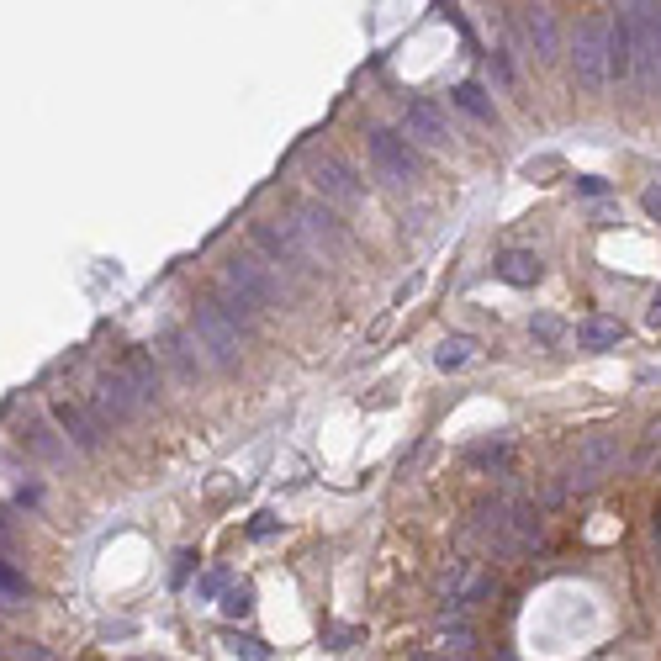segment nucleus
Here are the masks:
<instances>
[{
    "label": "nucleus",
    "mask_w": 661,
    "mask_h": 661,
    "mask_svg": "<svg viewBox=\"0 0 661 661\" xmlns=\"http://www.w3.org/2000/svg\"><path fill=\"white\" fill-rule=\"evenodd\" d=\"M609 32H614V16H587L577 27V48H572V75L582 90H598L609 85Z\"/></svg>",
    "instance_id": "4"
},
{
    "label": "nucleus",
    "mask_w": 661,
    "mask_h": 661,
    "mask_svg": "<svg viewBox=\"0 0 661 661\" xmlns=\"http://www.w3.org/2000/svg\"><path fill=\"white\" fill-rule=\"evenodd\" d=\"M529 334H535L540 344H556L566 328H561V318H550V312H535V318H529Z\"/></svg>",
    "instance_id": "27"
},
{
    "label": "nucleus",
    "mask_w": 661,
    "mask_h": 661,
    "mask_svg": "<svg viewBox=\"0 0 661 661\" xmlns=\"http://www.w3.org/2000/svg\"><path fill=\"white\" fill-rule=\"evenodd\" d=\"M402 122H408V138L429 143V149H445L450 143V122H445V112H439L429 96H413L408 112H402Z\"/></svg>",
    "instance_id": "12"
},
{
    "label": "nucleus",
    "mask_w": 661,
    "mask_h": 661,
    "mask_svg": "<svg viewBox=\"0 0 661 661\" xmlns=\"http://www.w3.org/2000/svg\"><path fill=\"white\" fill-rule=\"evenodd\" d=\"M619 461H624V450H619L614 434H587L577 445L572 471H566V487H572V492H593V487L609 482V476H619Z\"/></svg>",
    "instance_id": "6"
},
{
    "label": "nucleus",
    "mask_w": 661,
    "mask_h": 661,
    "mask_svg": "<svg viewBox=\"0 0 661 661\" xmlns=\"http://www.w3.org/2000/svg\"><path fill=\"white\" fill-rule=\"evenodd\" d=\"M191 339L196 350H207L212 365H238V355H244V328H238L223 307H217V297L196 302L191 312Z\"/></svg>",
    "instance_id": "2"
},
{
    "label": "nucleus",
    "mask_w": 661,
    "mask_h": 661,
    "mask_svg": "<svg viewBox=\"0 0 661 661\" xmlns=\"http://www.w3.org/2000/svg\"><path fill=\"white\" fill-rule=\"evenodd\" d=\"M619 339H624L619 318H587V323H577V344H582V350H614Z\"/></svg>",
    "instance_id": "19"
},
{
    "label": "nucleus",
    "mask_w": 661,
    "mask_h": 661,
    "mask_svg": "<svg viewBox=\"0 0 661 661\" xmlns=\"http://www.w3.org/2000/svg\"><path fill=\"white\" fill-rule=\"evenodd\" d=\"M32 450H38L43 461H64V445H59V439H53L48 429H32Z\"/></svg>",
    "instance_id": "28"
},
{
    "label": "nucleus",
    "mask_w": 661,
    "mask_h": 661,
    "mask_svg": "<svg viewBox=\"0 0 661 661\" xmlns=\"http://www.w3.org/2000/svg\"><path fill=\"white\" fill-rule=\"evenodd\" d=\"M545 540V519H540V508H508V529H503V545H498V556H529Z\"/></svg>",
    "instance_id": "11"
},
{
    "label": "nucleus",
    "mask_w": 661,
    "mask_h": 661,
    "mask_svg": "<svg viewBox=\"0 0 661 661\" xmlns=\"http://www.w3.org/2000/svg\"><path fill=\"white\" fill-rule=\"evenodd\" d=\"M254 609V587L249 582H238V587H228V593H223V614L228 619H244Z\"/></svg>",
    "instance_id": "25"
},
{
    "label": "nucleus",
    "mask_w": 661,
    "mask_h": 661,
    "mask_svg": "<svg viewBox=\"0 0 661 661\" xmlns=\"http://www.w3.org/2000/svg\"><path fill=\"white\" fill-rule=\"evenodd\" d=\"M646 323H651V328H661V291H656L651 307H646Z\"/></svg>",
    "instance_id": "36"
},
{
    "label": "nucleus",
    "mask_w": 661,
    "mask_h": 661,
    "mask_svg": "<svg viewBox=\"0 0 661 661\" xmlns=\"http://www.w3.org/2000/svg\"><path fill=\"white\" fill-rule=\"evenodd\" d=\"M249 535H254V540H270V535H275V513H260V519L249 524Z\"/></svg>",
    "instance_id": "33"
},
{
    "label": "nucleus",
    "mask_w": 661,
    "mask_h": 661,
    "mask_svg": "<svg viewBox=\"0 0 661 661\" xmlns=\"http://www.w3.org/2000/svg\"><path fill=\"white\" fill-rule=\"evenodd\" d=\"M217 291H223V297H238V302L254 307V312H270L275 302H281V286H275V275H270L260 260H249V254H228V260H223V275H217Z\"/></svg>",
    "instance_id": "3"
},
{
    "label": "nucleus",
    "mask_w": 661,
    "mask_h": 661,
    "mask_svg": "<svg viewBox=\"0 0 661 661\" xmlns=\"http://www.w3.org/2000/svg\"><path fill=\"white\" fill-rule=\"evenodd\" d=\"M223 646H228V656H238V661H270V646H265V640H254V635H244V630H223Z\"/></svg>",
    "instance_id": "22"
},
{
    "label": "nucleus",
    "mask_w": 661,
    "mask_h": 661,
    "mask_svg": "<svg viewBox=\"0 0 661 661\" xmlns=\"http://www.w3.org/2000/svg\"><path fill=\"white\" fill-rule=\"evenodd\" d=\"M223 587H228V572H207V577L196 582V593H201V598H212V593H223Z\"/></svg>",
    "instance_id": "32"
},
{
    "label": "nucleus",
    "mask_w": 661,
    "mask_h": 661,
    "mask_svg": "<svg viewBox=\"0 0 661 661\" xmlns=\"http://www.w3.org/2000/svg\"><path fill=\"white\" fill-rule=\"evenodd\" d=\"M365 154H371V170H376L381 186H392V191L413 186L418 159L408 149V138H397L392 127H371V133H365Z\"/></svg>",
    "instance_id": "7"
},
{
    "label": "nucleus",
    "mask_w": 661,
    "mask_h": 661,
    "mask_svg": "<svg viewBox=\"0 0 661 661\" xmlns=\"http://www.w3.org/2000/svg\"><path fill=\"white\" fill-rule=\"evenodd\" d=\"M450 96H455V106H461V112H471V117L492 122V96H487V90L476 85V80H461V85L450 90Z\"/></svg>",
    "instance_id": "21"
},
{
    "label": "nucleus",
    "mask_w": 661,
    "mask_h": 661,
    "mask_svg": "<svg viewBox=\"0 0 661 661\" xmlns=\"http://www.w3.org/2000/svg\"><path fill=\"white\" fill-rule=\"evenodd\" d=\"M191 561H196V556H191V550H180V556H175V577H170L175 587H180V582H186V577H191Z\"/></svg>",
    "instance_id": "34"
},
{
    "label": "nucleus",
    "mask_w": 661,
    "mask_h": 661,
    "mask_svg": "<svg viewBox=\"0 0 661 661\" xmlns=\"http://www.w3.org/2000/svg\"><path fill=\"white\" fill-rule=\"evenodd\" d=\"M133 661H138V656H133Z\"/></svg>",
    "instance_id": "39"
},
{
    "label": "nucleus",
    "mask_w": 661,
    "mask_h": 661,
    "mask_svg": "<svg viewBox=\"0 0 661 661\" xmlns=\"http://www.w3.org/2000/svg\"><path fill=\"white\" fill-rule=\"evenodd\" d=\"M519 27H524V38H529V48H535L540 64L556 59V11H550V6H524Z\"/></svg>",
    "instance_id": "14"
},
{
    "label": "nucleus",
    "mask_w": 661,
    "mask_h": 661,
    "mask_svg": "<svg viewBox=\"0 0 661 661\" xmlns=\"http://www.w3.org/2000/svg\"><path fill=\"white\" fill-rule=\"evenodd\" d=\"M249 238L260 244V254L270 265H286V270H312V254L302 249V238L291 223H275V217H260V223H249Z\"/></svg>",
    "instance_id": "9"
},
{
    "label": "nucleus",
    "mask_w": 661,
    "mask_h": 661,
    "mask_svg": "<svg viewBox=\"0 0 661 661\" xmlns=\"http://www.w3.org/2000/svg\"><path fill=\"white\" fill-rule=\"evenodd\" d=\"M164 355L175 360V371L186 376V381L201 376V360H196V350H191V339H180V334H175V339H164Z\"/></svg>",
    "instance_id": "24"
},
{
    "label": "nucleus",
    "mask_w": 661,
    "mask_h": 661,
    "mask_svg": "<svg viewBox=\"0 0 661 661\" xmlns=\"http://www.w3.org/2000/svg\"><path fill=\"white\" fill-rule=\"evenodd\" d=\"M22 656H27V661H53V656H48V651H38V646H27Z\"/></svg>",
    "instance_id": "37"
},
{
    "label": "nucleus",
    "mask_w": 661,
    "mask_h": 661,
    "mask_svg": "<svg viewBox=\"0 0 661 661\" xmlns=\"http://www.w3.org/2000/svg\"><path fill=\"white\" fill-rule=\"evenodd\" d=\"M53 424L64 429V439H69L75 450H85V455L101 450V418L85 413L80 402H59V408H53Z\"/></svg>",
    "instance_id": "13"
},
{
    "label": "nucleus",
    "mask_w": 661,
    "mask_h": 661,
    "mask_svg": "<svg viewBox=\"0 0 661 661\" xmlns=\"http://www.w3.org/2000/svg\"><path fill=\"white\" fill-rule=\"evenodd\" d=\"M355 635H360V630H334V635H328V646H334V651H350Z\"/></svg>",
    "instance_id": "35"
},
{
    "label": "nucleus",
    "mask_w": 661,
    "mask_h": 661,
    "mask_svg": "<svg viewBox=\"0 0 661 661\" xmlns=\"http://www.w3.org/2000/svg\"><path fill=\"white\" fill-rule=\"evenodd\" d=\"M0 661H6V656H0Z\"/></svg>",
    "instance_id": "38"
},
{
    "label": "nucleus",
    "mask_w": 661,
    "mask_h": 661,
    "mask_svg": "<svg viewBox=\"0 0 661 661\" xmlns=\"http://www.w3.org/2000/svg\"><path fill=\"white\" fill-rule=\"evenodd\" d=\"M609 75L614 80H635V38H630V11L619 6L614 32H609Z\"/></svg>",
    "instance_id": "16"
},
{
    "label": "nucleus",
    "mask_w": 661,
    "mask_h": 661,
    "mask_svg": "<svg viewBox=\"0 0 661 661\" xmlns=\"http://www.w3.org/2000/svg\"><path fill=\"white\" fill-rule=\"evenodd\" d=\"M624 11H630V38H635V85L656 90L661 85V6L635 0Z\"/></svg>",
    "instance_id": "5"
},
{
    "label": "nucleus",
    "mask_w": 661,
    "mask_h": 661,
    "mask_svg": "<svg viewBox=\"0 0 661 661\" xmlns=\"http://www.w3.org/2000/svg\"><path fill=\"white\" fill-rule=\"evenodd\" d=\"M434 646L445 651V656H466V651H471V630H466L461 609H445V614H434Z\"/></svg>",
    "instance_id": "18"
},
{
    "label": "nucleus",
    "mask_w": 661,
    "mask_h": 661,
    "mask_svg": "<svg viewBox=\"0 0 661 661\" xmlns=\"http://www.w3.org/2000/svg\"><path fill=\"white\" fill-rule=\"evenodd\" d=\"M640 207H646L651 223H661V186H646V191H640Z\"/></svg>",
    "instance_id": "30"
},
{
    "label": "nucleus",
    "mask_w": 661,
    "mask_h": 661,
    "mask_svg": "<svg viewBox=\"0 0 661 661\" xmlns=\"http://www.w3.org/2000/svg\"><path fill=\"white\" fill-rule=\"evenodd\" d=\"M307 180H312V191H318L323 207H355L360 201V180H355V170L339 154H312L307 159Z\"/></svg>",
    "instance_id": "8"
},
{
    "label": "nucleus",
    "mask_w": 661,
    "mask_h": 661,
    "mask_svg": "<svg viewBox=\"0 0 661 661\" xmlns=\"http://www.w3.org/2000/svg\"><path fill=\"white\" fill-rule=\"evenodd\" d=\"M471 360H476V339H466V334H450V339L434 350V365H439V371H461V365H471Z\"/></svg>",
    "instance_id": "20"
},
{
    "label": "nucleus",
    "mask_w": 661,
    "mask_h": 661,
    "mask_svg": "<svg viewBox=\"0 0 661 661\" xmlns=\"http://www.w3.org/2000/svg\"><path fill=\"white\" fill-rule=\"evenodd\" d=\"M117 371H122V381H127V387H133L138 408H143V402H154V397H159V387H164V376H159L154 355H143V350H133V355H127V360L117 365Z\"/></svg>",
    "instance_id": "15"
},
{
    "label": "nucleus",
    "mask_w": 661,
    "mask_h": 661,
    "mask_svg": "<svg viewBox=\"0 0 661 661\" xmlns=\"http://www.w3.org/2000/svg\"><path fill=\"white\" fill-rule=\"evenodd\" d=\"M471 466H503L508 461V439H492V445H476L471 455H466Z\"/></svg>",
    "instance_id": "26"
},
{
    "label": "nucleus",
    "mask_w": 661,
    "mask_h": 661,
    "mask_svg": "<svg viewBox=\"0 0 661 661\" xmlns=\"http://www.w3.org/2000/svg\"><path fill=\"white\" fill-rule=\"evenodd\" d=\"M577 191L582 196H609V180L603 175H577Z\"/></svg>",
    "instance_id": "31"
},
{
    "label": "nucleus",
    "mask_w": 661,
    "mask_h": 661,
    "mask_svg": "<svg viewBox=\"0 0 661 661\" xmlns=\"http://www.w3.org/2000/svg\"><path fill=\"white\" fill-rule=\"evenodd\" d=\"M90 402H96L101 424H127V418L138 413V397H133V387L122 381V371L96 376V392H90Z\"/></svg>",
    "instance_id": "10"
},
{
    "label": "nucleus",
    "mask_w": 661,
    "mask_h": 661,
    "mask_svg": "<svg viewBox=\"0 0 661 661\" xmlns=\"http://www.w3.org/2000/svg\"><path fill=\"white\" fill-rule=\"evenodd\" d=\"M0 593H6V598H27V577H16L6 561H0Z\"/></svg>",
    "instance_id": "29"
},
{
    "label": "nucleus",
    "mask_w": 661,
    "mask_h": 661,
    "mask_svg": "<svg viewBox=\"0 0 661 661\" xmlns=\"http://www.w3.org/2000/svg\"><path fill=\"white\" fill-rule=\"evenodd\" d=\"M291 228H297L302 238V249L312 254V265H334L344 249H350V228L339 223V212L334 207H323L318 196H307L291 207Z\"/></svg>",
    "instance_id": "1"
},
{
    "label": "nucleus",
    "mask_w": 661,
    "mask_h": 661,
    "mask_svg": "<svg viewBox=\"0 0 661 661\" xmlns=\"http://www.w3.org/2000/svg\"><path fill=\"white\" fill-rule=\"evenodd\" d=\"M635 471H656L661 466V418H651L646 434H640V450H635Z\"/></svg>",
    "instance_id": "23"
},
{
    "label": "nucleus",
    "mask_w": 661,
    "mask_h": 661,
    "mask_svg": "<svg viewBox=\"0 0 661 661\" xmlns=\"http://www.w3.org/2000/svg\"><path fill=\"white\" fill-rule=\"evenodd\" d=\"M540 275H545L540 254H529V249H508V254H498V281H508V286H535Z\"/></svg>",
    "instance_id": "17"
}]
</instances>
